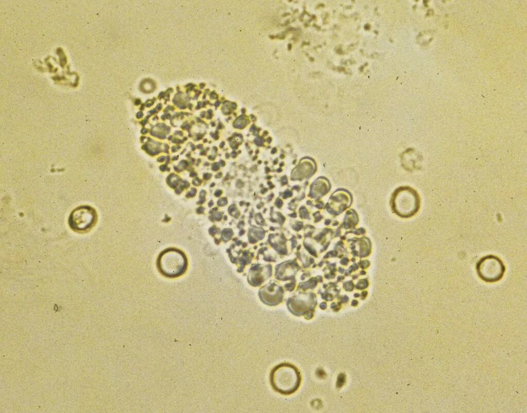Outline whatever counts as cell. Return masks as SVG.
Here are the masks:
<instances>
[{"label": "cell", "mask_w": 527, "mask_h": 413, "mask_svg": "<svg viewBox=\"0 0 527 413\" xmlns=\"http://www.w3.org/2000/svg\"><path fill=\"white\" fill-rule=\"evenodd\" d=\"M270 383L273 388L283 395H288L298 388L301 378L295 366L289 363H282L271 371Z\"/></svg>", "instance_id": "cell-1"}, {"label": "cell", "mask_w": 527, "mask_h": 413, "mask_svg": "<svg viewBox=\"0 0 527 413\" xmlns=\"http://www.w3.org/2000/svg\"><path fill=\"white\" fill-rule=\"evenodd\" d=\"M393 210L402 217H410L416 214L420 208V198L413 189L402 186L396 189L392 194Z\"/></svg>", "instance_id": "cell-2"}, {"label": "cell", "mask_w": 527, "mask_h": 413, "mask_svg": "<svg viewBox=\"0 0 527 413\" xmlns=\"http://www.w3.org/2000/svg\"><path fill=\"white\" fill-rule=\"evenodd\" d=\"M157 265L160 272L166 277H175L183 274L187 266L184 253L176 248H168L159 255Z\"/></svg>", "instance_id": "cell-3"}, {"label": "cell", "mask_w": 527, "mask_h": 413, "mask_svg": "<svg viewBox=\"0 0 527 413\" xmlns=\"http://www.w3.org/2000/svg\"><path fill=\"white\" fill-rule=\"evenodd\" d=\"M476 270L479 277L486 283H495L503 277L506 267L498 256L489 254L481 258L477 262Z\"/></svg>", "instance_id": "cell-4"}, {"label": "cell", "mask_w": 527, "mask_h": 413, "mask_svg": "<svg viewBox=\"0 0 527 413\" xmlns=\"http://www.w3.org/2000/svg\"><path fill=\"white\" fill-rule=\"evenodd\" d=\"M97 214L95 210L89 206H81L74 210L69 218V225L74 231L85 232L95 224Z\"/></svg>", "instance_id": "cell-5"}, {"label": "cell", "mask_w": 527, "mask_h": 413, "mask_svg": "<svg viewBox=\"0 0 527 413\" xmlns=\"http://www.w3.org/2000/svg\"><path fill=\"white\" fill-rule=\"evenodd\" d=\"M352 202L351 193L346 189H339L335 191L330 196L329 201L326 206L328 211L336 205L337 212L340 213L348 208Z\"/></svg>", "instance_id": "cell-6"}, {"label": "cell", "mask_w": 527, "mask_h": 413, "mask_svg": "<svg viewBox=\"0 0 527 413\" xmlns=\"http://www.w3.org/2000/svg\"><path fill=\"white\" fill-rule=\"evenodd\" d=\"M331 189L329 181L324 177H319L311 185V196L320 197L328 193Z\"/></svg>", "instance_id": "cell-7"}, {"label": "cell", "mask_w": 527, "mask_h": 413, "mask_svg": "<svg viewBox=\"0 0 527 413\" xmlns=\"http://www.w3.org/2000/svg\"><path fill=\"white\" fill-rule=\"evenodd\" d=\"M209 232L212 235H214L217 233L216 228H214V227L210 228L209 230Z\"/></svg>", "instance_id": "cell-8"}, {"label": "cell", "mask_w": 527, "mask_h": 413, "mask_svg": "<svg viewBox=\"0 0 527 413\" xmlns=\"http://www.w3.org/2000/svg\"><path fill=\"white\" fill-rule=\"evenodd\" d=\"M196 193V190L193 189L190 192H189L188 194H188V195H186V197H193L194 196H195Z\"/></svg>", "instance_id": "cell-9"}, {"label": "cell", "mask_w": 527, "mask_h": 413, "mask_svg": "<svg viewBox=\"0 0 527 413\" xmlns=\"http://www.w3.org/2000/svg\"><path fill=\"white\" fill-rule=\"evenodd\" d=\"M204 208H203V207H202V206H200V207H199V208H198V209H197V213H198V214H202V213H203V212H204Z\"/></svg>", "instance_id": "cell-10"}, {"label": "cell", "mask_w": 527, "mask_h": 413, "mask_svg": "<svg viewBox=\"0 0 527 413\" xmlns=\"http://www.w3.org/2000/svg\"><path fill=\"white\" fill-rule=\"evenodd\" d=\"M137 117L139 118L142 117V116H143V114L142 112H138L137 114Z\"/></svg>", "instance_id": "cell-11"}]
</instances>
